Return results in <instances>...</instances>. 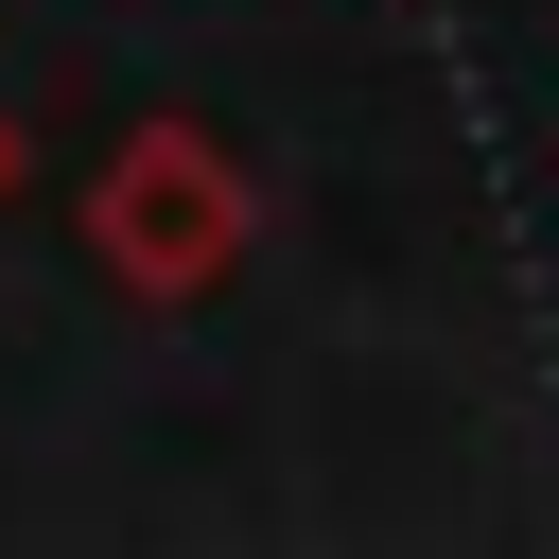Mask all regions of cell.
<instances>
[{
	"label": "cell",
	"mask_w": 559,
	"mask_h": 559,
	"mask_svg": "<svg viewBox=\"0 0 559 559\" xmlns=\"http://www.w3.org/2000/svg\"><path fill=\"white\" fill-rule=\"evenodd\" d=\"M87 262H105L122 314H210L262 262V175L210 122H122L105 175H87Z\"/></svg>",
	"instance_id": "1"
},
{
	"label": "cell",
	"mask_w": 559,
	"mask_h": 559,
	"mask_svg": "<svg viewBox=\"0 0 559 559\" xmlns=\"http://www.w3.org/2000/svg\"><path fill=\"white\" fill-rule=\"evenodd\" d=\"M17 175H35V140H17V105H0V210H17Z\"/></svg>",
	"instance_id": "2"
}]
</instances>
